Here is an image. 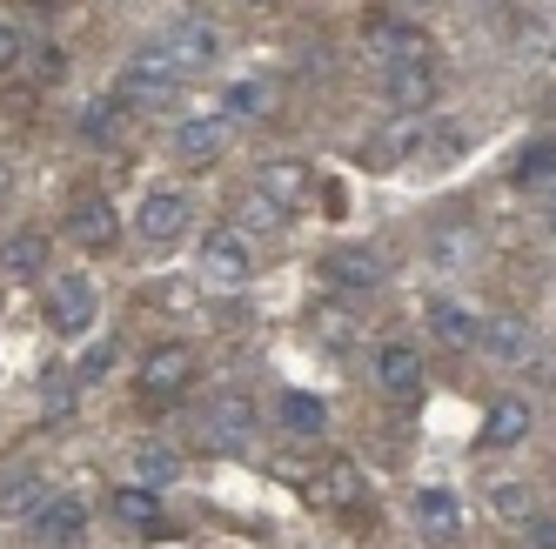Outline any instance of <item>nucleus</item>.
I'll return each instance as SVG.
<instances>
[{
  "label": "nucleus",
  "mask_w": 556,
  "mask_h": 549,
  "mask_svg": "<svg viewBox=\"0 0 556 549\" xmlns=\"http://www.w3.org/2000/svg\"><path fill=\"white\" fill-rule=\"evenodd\" d=\"M188 375H194V356H188L181 342H162V348L141 362V396H148V403H175L181 388H188Z\"/></svg>",
  "instance_id": "nucleus-6"
},
{
  "label": "nucleus",
  "mask_w": 556,
  "mask_h": 549,
  "mask_svg": "<svg viewBox=\"0 0 556 549\" xmlns=\"http://www.w3.org/2000/svg\"><path fill=\"white\" fill-rule=\"evenodd\" d=\"M48 496H54V483L41 469H8V476H0V516H34Z\"/></svg>",
  "instance_id": "nucleus-15"
},
{
  "label": "nucleus",
  "mask_w": 556,
  "mask_h": 549,
  "mask_svg": "<svg viewBox=\"0 0 556 549\" xmlns=\"http://www.w3.org/2000/svg\"><path fill=\"white\" fill-rule=\"evenodd\" d=\"M27 529L41 536V542H74V536L88 529V502L74 496V489H54V496H48V502L27 516Z\"/></svg>",
  "instance_id": "nucleus-8"
},
{
  "label": "nucleus",
  "mask_w": 556,
  "mask_h": 549,
  "mask_svg": "<svg viewBox=\"0 0 556 549\" xmlns=\"http://www.w3.org/2000/svg\"><path fill=\"white\" fill-rule=\"evenodd\" d=\"M416 523H422V536H456L463 529V496L443 489V483L416 489Z\"/></svg>",
  "instance_id": "nucleus-18"
},
{
  "label": "nucleus",
  "mask_w": 556,
  "mask_h": 549,
  "mask_svg": "<svg viewBox=\"0 0 556 549\" xmlns=\"http://www.w3.org/2000/svg\"><path fill=\"white\" fill-rule=\"evenodd\" d=\"M282 429H289V436H323V429H329V403L308 396V388H289V396H282Z\"/></svg>",
  "instance_id": "nucleus-21"
},
{
  "label": "nucleus",
  "mask_w": 556,
  "mask_h": 549,
  "mask_svg": "<svg viewBox=\"0 0 556 549\" xmlns=\"http://www.w3.org/2000/svg\"><path fill=\"white\" fill-rule=\"evenodd\" d=\"M188 228V194H148L141 202V215H135V234L141 242H175V234Z\"/></svg>",
  "instance_id": "nucleus-11"
},
{
  "label": "nucleus",
  "mask_w": 556,
  "mask_h": 549,
  "mask_svg": "<svg viewBox=\"0 0 556 549\" xmlns=\"http://www.w3.org/2000/svg\"><path fill=\"white\" fill-rule=\"evenodd\" d=\"M275 107V88L268 81H235L228 88V114H268Z\"/></svg>",
  "instance_id": "nucleus-27"
},
{
  "label": "nucleus",
  "mask_w": 556,
  "mask_h": 549,
  "mask_svg": "<svg viewBox=\"0 0 556 549\" xmlns=\"http://www.w3.org/2000/svg\"><path fill=\"white\" fill-rule=\"evenodd\" d=\"M376 382H382V396H416L422 388V348L416 342H382Z\"/></svg>",
  "instance_id": "nucleus-10"
},
{
  "label": "nucleus",
  "mask_w": 556,
  "mask_h": 549,
  "mask_svg": "<svg viewBox=\"0 0 556 549\" xmlns=\"http://www.w3.org/2000/svg\"><path fill=\"white\" fill-rule=\"evenodd\" d=\"M114 516L135 523V529H162V502H154L148 483H135V489H114Z\"/></svg>",
  "instance_id": "nucleus-23"
},
{
  "label": "nucleus",
  "mask_w": 556,
  "mask_h": 549,
  "mask_svg": "<svg viewBox=\"0 0 556 549\" xmlns=\"http://www.w3.org/2000/svg\"><path fill=\"white\" fill-rule=\"evenodd\" d=\"M94 308H101V295H94L88 274H61V282L48 289V322H54L61 335H81V329L94 322Z\"/></svg>",
  "instance_id": "nucleus-5"
},
{
  "label": "nucleus",
  "mask_w": 556,
  "mask_h": 549,
  "mask_svg": "<svg viewBox=\"0 0 556 549\" xmlns=\"http://www.w3.org/2000/svg\"><path fill=\"white\" fill-rule=\"evenodd\" d=\"M108 362H114V342H94V356L81 362V382H94V375H108Z\"/></svg>",
  "instance_id": "nucleus-30"
},
{
  "label": "nucleus",
  "mask_w": 556,
  "mask_h": 549,
  "mask_svg": "<svg viewBox=\"0 0 556 549\" xmlns=\"http://www.w3.org/2000/svg\"><path fill=\"white\" fill-rule=\"evenodd\" d=\"M162 48L181 61V74H194V67H208V61L222 54V34H215L208 14H175V27L162 34Z\"/></svg>",
  "instance_id": "nucleus-4"
},
{
  "label": "nucleus",
  "mask_w": 556,
  "mask_h": 549,
  "mask_svg": "<svg viewBox=\"0 0 556 549\" xmlns=\"http://www.w3.org/2000/svg\"><path fill=\"white\" fill-rule=\"evenodd\" d=\"M329 282L342 295H376L382 289V255H369V248H336L329 255Z\"/></svg>",
  "instance_id": "nucleus-13"
},
{
  "label": "nucleus",
  "mask_w": 556,
  "mask_h": 549,
  "mask_svg": "<svg viewBox=\"0 0 556 549\" xmlns=\"http://www.w3.org/2000/svg\"><path fill=\"white\" fill-rule=\"evenodd\" d=\"M435 61H403V67H389L382 74V101L395 107V114H416V107H429L435 101Z\"/></svg>",
  "instance_id": "nucleus-7"
},
{
  "label": "nucleus",
  "mask_w": 556,
  "mask_h": 549,
  "mask_svg": "<svg viewBox=\"0 0 556 549\" xmlns=\"http://www.w3.org/2000/svg\"><path fill=\"white\" fill-rule=\"evenodd\" d=\"M249 242H242V228H215V234H202V282L215 289V295H235L249 282Z\"/></svg>",
  "instance_id": "nucleus-2"
},
{
  "label": "nucleus",
  "mask_w": 556,
  "mask_h": 549,
  "mask_svg": "<svg viewBox=\"0 0 556 549\" xmlns=\"http://www.w3.org/2000/svg\"><path fill=\"white\" fill-rule=\"evenodd\" d=\"M135 476H141V483H175V476H181V456H175L168 443H141V449H135Z\"/></svg>",
  "instance_id": "nucleus-24"
},
{
  "label": "nucleus",
  "mask_w": 556,
  "mask_h": 549,
  "mask_svg": "<svg viewBox=\"0 0 556 549\" xmlns=\"http://www.w3.org/2000/svg\"><path fill=\"white\" fill-rule=\"evenodd\" d=\"M222 141H228V122H215V114H194V122L175 128V162H181V168H202V162H215V154H222Z\"/></svg>",
  "instance_id": "nucleus-12"
},
{
  "label": "nucleus",
  "mask_w": 556,
  "mask_h": 549,
  "mask_svg": "<svg viewBox=\"0 0 556 549\" xmlns=\"http://www.w3.org/2000/svg\"><path fill=\"white\" fill-rule=\"evenodd\" d=\"M543 221H549V234H556V194H549V208H543Z\"/></svg>",
  "instance_id": "nucleus-32"
},
{
  "label": "nucleus",
  "mask_w": 556,
  "mask_h": 549,
  "mask_svg": "<svg viewBox=\"0 0 556 549\" xmlns=\"http://www.w3.org/2000/svg\"><path fill=\"white\" fill-rule=\"evenodd\" d=\"M14 61H21V27L0 21V67H14Z\"/></svg>",
  "instance_id": "nucleus-29"
},
{
  "label": "nucleus",
  "mask_w": 556,
  "mask_h": 549,
  "mask_svg": "<svg viewBox=\"0 0 556 549\" xmlns=\"http://www.w3.org/2000/svg\"><path fill=\"white\" fill-rule=\"evenodd\" d=\"M536 549H556V523H536Z\"/></svg>",
  "instance_id": "nucleus-31"
},
{
  "label": "nucleus",
  "mask_w": 556,
  "mask_h": 549,
  "mask_svg": "<svg viewBox=\"0 0 556 549\" xmlns=\"http://www.w3.org/2000/svg\"><path fill=\"white\" fill-rule=\"evenodd\" d=\"M67 234L81 248H108L114 234H122V215H114L101 194H74V202H67Z\"/></svg>",
  "instance_id": "nucleus-9"
},
{
  "label": "nucleus",
  "mask_w": 556,
  "mask_h": 549,
  "mask_svg": "<svg viewBox=\"0 0 556 549\" xmlns=\"http://www.w3.org/2000/svg\"><path fill=\"white\" fill-rule=\"evenodd\" d=\"M429 335H435V342H450V348H476V342H483V322H476L463 302L435 295V302H429Z\"/></svg>",
  "instance_id": "nucleus-16"
},
{
  "label": "nucleus",
  "mask_w": 556,
  "mask_h": 549,
  "mask_svg": "<svg viewBox=\"0 0 556 549\" xmlns=\"http://www.w3.org/2000/svg\"><path fill=\"white\" fill-rule=\"evenodd\" d=\"M556 175V141H536V148H523V162H516V181L523 188H536V181H549Z\"/></svg>",
  "instance_id": "nucleus-26"
},
{
  "label": "nucleus",
  "mask_w": 556,
  "mask_h": 549,
  "mask_svg": "<svg viewBox=\"0 0 556 549\" xmlns=\"http://www.w3.org/2000/svg\"><path fill=\"white\" fill-rule=\"evenodd\" d=\"M490 509L503 523H530V489H516V483H496V496H490Z\"/></svg>",
  "instance_id": "nucleus-28"
},
{
  "label": "nucleus",
  "mask_w": 556,
  "mask_h": 549,
  "mask_svg": "<svg viewBox=\"0 0 556 549\" xmlns=\"http://www.w3.org/2000/svg\"><path fill=\"white\" fill-rule=\"evenodd\" d=\"M483 348L490 362H503V369H523V362H536V335L523 329V322H483Z\"/></svg>",
  "instance_id": "nucleus-14"
},
{
  "label": "nucleus",
  "mask_w": 556,
  "mask_h": 549,
  "mask_svg": "<svg viewBox=\"0 0 556 549\" xmlns=\"http://www.w3.org/2000/svg\"><path fill=\"white\" fill-rule=\"evenodd\" d=\"M249 443H255V403L249 396H215L202 409V449L235 456V449H249Z\"/></svg>",
  "instance_id": "nucleus-3"
},
{
  "label": "nucleus",
  "mask_w": 556,
  "mask_h": 549,
  "mask_svg": "<svg viewBox=\"0 0 556 549\" xmlns=\"http://www.w3.org/2000/svg\"><path fill=\"white\" fill-rule=\"evenodd\" d=\"M255 188H262V202H275V208H295L302 194H308V168H302V162H268V168L255 175Z\"/></svg>",
  "instance_id": "nucleus-20"
},
{
  "label": "nucleus",
  "mask_w": 556,
  "mask_h": 549,
  "mask_svg": "<svg viewBox=\"0 0 556 549\" xmlns=\"http://www.w3.org/2000/svg\"><path fill=\"white\" fill-rule=\"evenodd\" d=\"M0 268L8 274H41L48 268V234H34V228L8 234V242H0Z\"/></svg>",
  "instance_id": "nucleus-22"
},
{
  "label": "nucleus",
  "mask_w": 556,
  "mask_h": 549,
  "mask_svg": "<svg viewBox=\"0 0 556 549\" xmlns=\"http://www.w3.org/2000/svg\"><path fill=\"white\" fill-rule=\"evenodd\" d=\"M128 114H135V107H122V101H114V107H94L88 122H81V141H94V148L122 141V135H128Z\"/></svg>",
  "instance_id": "nucleus-25"
},
{
  "label": "nucleus",
  "mask_w": 556,
  "mask_h": 549,
  "mask_svg": "<svg viewBox=\"0 0 556 549\" xmlns=\"http://www.w3.org/2000/svg\"><path fill=\"white\" fill-rule=\"evenodd\" d=\"M523 436H530V403L523 396H503L483 416V449H509V443H523Z\"/></svg>",
  "instance_id": "nucleus-19"
},
{
  "label": "nucleus",
  "mask_w": 556,
  "mask_h": 549,
  "mask_svg": "<svg viewBox=\"0 0 556 549\" xmlns=\"http://www.w3.org/2000/svg\"><path fill=\"white\" fill-rule=\"evenodd\" d=\"M181 81H188V74H181V61L168 48H141L122 67V81H114V101H122V107H168Z\"/></svg>",
  "instance_id": "nucleus-1"
},
{
  "label": "nucleus",
  "mask_w": 556,
  "mask_h": 549,
  "mask_svg": "<svg viewBox=\"0 0 556 549\" xmlns=\"http://www.w3.org/2000/svg\"><path fill=\"white\" fill-rule=\"evenodd\" d=\"M369 48H376L389 67H403V61H435L429 41H422L416 27H403V21H369Z\"/></svg>",
  "instance_id": "nucleus-17"
}]
</instances>
